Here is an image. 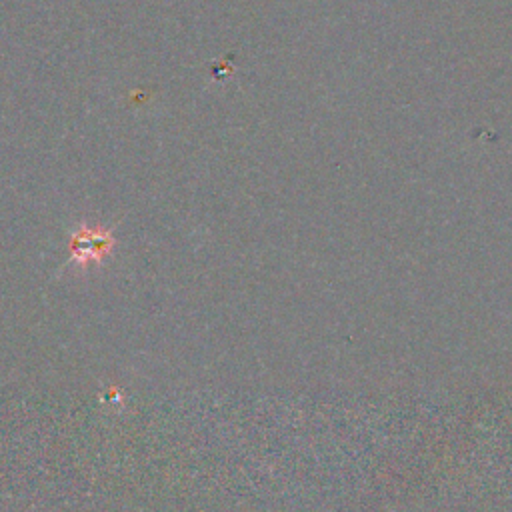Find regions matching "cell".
I'll return each mask as SVG.
<instances>
[{
	"label": "cell",
	"mask_w": 512,
	"mask_h": 512,
	"mask_svg": "<svg viewBox=\"0 0 512 512\" xmlns=\"http://www.w3.org/2000/svg\"><path fill=\"white\" fill-rule=\"evenodd\" d=\"M114 248V236L108 228L82 226L70 238V256L78 264L100 262Z\"/></svg>",
	"instance_id": "obj_1"
}]
</instances>
